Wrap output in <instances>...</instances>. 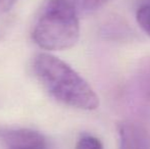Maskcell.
<instances>
[{"instance_id": "obj_1", "label": "cell", "mask_w": 150, "mask_h": 149, "mask_svg": "<svg viewBox=\"0 0 150 149\" xmlns=\"http://www.w3.org/2000/svg\"><path fill=\"white\" fill-rule=\"evenodd\" d=\"M33 71L44 89L60 103L83 110H94L99 106L98 96L88 82L56 56L37 54Z\"/></svg>"}, {"instance_id": "obj_2", "label": "cell", "mask_w": 150, "mask_h": 149, "mask_svg": "<svg viewBox=\"0 0 150 149\" xmlns=\"http://www.w3.org/2000/svg\"><path fill=\"white\" fill-rule=\"evenodd\" d=\"M32 36L43 49L71 48L79 40V16L59 0H48L36 22Z\"/></svg>"}, {"instance_id": "obj_3", "label": "cell", "mask_w": 150, "mask_h": 149, "mask_svg": "<svg viewBox=\"0 0 150 149\" xmlns=\"http://www.w3.org/2000/svg\"><path fill=\"white\" fill-rule=\"evenodd\" d=\"M0 144L5 149H46L47 142L37 131L0 127Z\"/></svg>"}, {"instance_id": "obj_4", "label": "cell", "mask_w": 150, "mask_h": 149, "mask_svg": "<svg viewBox=\"0 0 150 149\" xmlns=\"http://www.w3.org/2000/svg\"><path fill=\"white\" fill-rule=\"evenodd\" d=\"M119 149H150V131L136 121H125L117 125Z\"/></svg>"}, {"instance_id": "obj_5", "label": "cell", "mask_w": 150, "mask_h": 149, "mask_svg": "<svg viewBox=\"0 0 150 149\" xmlns=\"http://www.w3.org/2000/svg\"><path fill=\"white\" fill-rule=\"evenodd\" d=\"M78 16L99 9L110 0H59Z\"/></svg>"}, {"instance_id": "obj_6", "label": "cell", "mask_w": 150, "mask_h": 149, "mask_svg": "<svg viewBox=\"0 0 150 149\" xmlns=\"http://www.w3.org/2000/svg\"><path fill=\"white\" fill-rule=\"evenodd\" d=\"M136 18L140 28L150 36V2L141 4L137 9Z\"/></svg>"}, {"instance_id": "obj_7", "label": "cell", "mask_w": 150, "mask_h": 149, "mask_svg": "<svg viewBox=\"0 0 150 149\" xmlns=\"http://www.w3.org/2000/svg\"><path fill=\"white\" fill-rule=\"evenodd\" d=\"M76 149H103V145L98 138L85 135L78 141Z\"/></svg>"}, {"instance_id": "obj_8", "label": "cell", "mask_w": 150, "mask_h": 149, "mask_svg": "<svg viewBox=\"0 0 150 149\" xmlns=\"http://www.w3.org/2000/svg\"><path fill=\"white\" fill-rule=\"evenodd\" d=\"M10 25V18L7 13H0V39H2L7 33Z\"/></svg>"}, {"instance_id": "obj_9", "label": "cell", "mask_w": 150, "mask_h": 149, "mask_svg": "<svg viewBox=\"0 0 150 149\" xmlns=\"http://www.w3.org/2000/svg\"><path fill=\"white\" fill-rule=\"evenodd\" d=\"M18 0H0V13H7Z\"/></svg>"}, {"instance_id": "obj_10", "label": "cell", "mask_w": 150, "mask_h": 149, "mask_svg": "<svg viewBox=\"0 0 150 149\" xmlns=\"http://www.w3.org/2000/svg\"><path fill=\"white\" fill-rule=\"evenodd\" d=\"M147 2H150V0H142V3H147Z\"/></svg>"}, {"instance_id": "obj_11", "label": "cell", "mask_w": 150, "mask_h": 149, "mask_svg": "<svg viewBox=\"0 0 150 149\" xmlns=\"http://www.w3.org/2000/svg\"><path fill=\"white\" fill-rule=\"evenodd\" d=\"M46 149H48V148H46Z\"/></svg>"}]
</instances>
